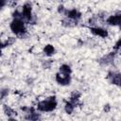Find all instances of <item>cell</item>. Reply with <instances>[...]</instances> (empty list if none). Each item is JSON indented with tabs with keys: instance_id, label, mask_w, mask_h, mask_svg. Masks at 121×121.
I'll return each mask as SVG.
<instances>
[{
	"instance_id": "1",
	"label": "cell",
	"mask_w": 121,
	"mask_h": 121,
	"mask_svg": "<svg viewBox=\"0 0 121 121\" xmlns=\"http://www.w3.org/2000/svg\"><path fill=\"white\" fill-rule=\"evenodd\" d=\"M56 107H57V101H56L55 96L48 97V98L39 102L37 105V109L41 112H51V111L55 110Z\"/></svg>"
},
{
	"instance_id": "2",
	"label": "cell",
	"mask_w": 121,
	"mask_h": 121,
	"mask_svg": "<svg viewBox=\"0 0 121 121\" xmlns=\"http://www.w3.org/2000/svg\"><path fill=\"white\" fill-rule=\"evenodd\" d=\"M10 29L16 35L23 34L24 32H26V27H25L24 21L22 19H15L14 18L12 20V22L10 23Z\"/></svg>"
},
{
	"instance_id": "3",
	"label": "cell",
	"mask_w": 121,
	"mask_h": 121,
	"mask_svg": "<svg viewBox=\"0 0 121 121\" xmlns=\"http://www.w3.org/2000/svg\"><path fill=\"white\" fill-rule=\"evenodd\" d=\"M31 16H32V13H31V5L26 3L23 6L22 8V12H21V18L22 20L24 21H28L30 22L31 20Z\"/></svg>"
},
{
	"instance_id": "4",
	"label": "cell",
	"mask_w": 121,
	"mask_h": 121,
	"mask_svg": "<svg viewBox=\"0 0 121 121\" xmlns=\"http://www.w3.org/2000/svg\"><path fill=\"white\" fill-rule=\"evenodd\" d=\"M56 81L60 85H68L71 82V76L70 75H64L61 73H58L56 75Z\"/></svg>"
},
{
	"instance_id": "5",
	"label": "cell",
	"mask_w": 121,
	"mask_h": 121,
	"mask_svg": "<svg viewBox=\"0 0 121 121\" xmlns=\"http://www.w3.org/2000/svg\"><path fill=\"white\" fill-rule=\"evenodd\" d=\"M120 22H121V15L118 13V14H113V15H111L108 17L107 19V23L110 25V26H117L120 25Z\"/></svg>"
},
{
	"instance_id": "6",
	"label": "cell",
	"mask_w": 121,
	"mask_h": 121,
	"mask_svg": "<svg viewBox=\"0 0 121 121\" xmlns=\"http://www.w3.org/2000/svg\"><path fill=\"white\" fill-rule=\"evenodd\" d=\"M91 31L93 34H95V36H99L102 38H106L108 36V31L100 26H95V27H91Z\"/></svg>"
},
{
	"instance_id": "7",
	"label": "cell",
	"mask_w": 121,
	"mask_h": 121,
	"mask_svg": "<svg viewBox=\"0 0 121 121\" xmlns=\"http://www.w3.org/2000/svg\"><path fill=\"white\" fill-rule=\"evenodd\" d=\"M64 13H65V15H66L68 18L73 19V20H78V19H79L80 16H81V13H80L78 9H69V10H64Z\"/></svg>"
},
{
	"instance_id": "8",
	"label": "cell",
	"mask_w": 121,
	"mask_h": 121,
	"mask_svg": "<svg viewBox=\"0 0 121 121\" xmlns=\"http://www.w3.org/2000/svg\"><path fill=\"white\" fill-rule=\"evenodd\" d=\"M109 78H110V81L111 83L112 84H115L117 86L120 85V74L119 73H110L109 74Z\"/></svg>"
},
{
	"instance_id": "9",
	"label": "cell",
	"mask_w": 121,
	"mask_h": 121,
	"mask_svg": "<svg viewBox=\"0 0 121 121\" xmlns=\"http://www.w3.org/2000/svg\"><path fill=\"white\" fill-rule=\"evenodd\" d=\"M43 52H44V54L47 55V56H52L53 54H55V48H54L53 45H51V44H47V45L44 46V48H43Z\"/></svg>"
},
{
	"instance_id": "10",
	"label": "cell",
	"mask_w": 121,
	"mask_h": 121,
	"mask_svg": "<svg viewBox=\"0 0 121 121\" xmlns=\"http://www.w3.org/2000/svg\"><path fill=\"white\" fill-rule=\"evenodd\" d=\"M60 73L61 74H64V75H70L72 73V69L69 65L67 64H62L60 67Z\"/></svg>"
},
{
	"instance_id": "11",
	"label": "cell",
	"mask_w": 121,
	"mask_h": 121,
	"mask_svg": "<svg viewBox=\"0 0 121 121\" xmlns=\"http://www.w3.org/2000/svg\"><path fill=\"white\" fill-rule=\"evenodd\" d=\"M74 108H75V106L69 101V102H66V104H65V106H64V110H65V112L68 113V114H70V113H72V112L74 111Z\"/></svg>"
},
{
	"instance_id": "12",
	"label": "cell",
	"mask_w": 121,
	"mask_h": 121,
	"mask_svg": "<svg viewBox=\"0 0 121 121\" xmlns=\"http://www.w3.org/2000/svg\"><path fill=\"white\" fill-rule=\"evenodd\" d=\"M39 117H40V115L36 112H30L26 115V119L30 120V121H37L39 119Z\"/></svg>"
},
{
	"instance_id": "13",
	"label": "cell",
	"mask_w": 121,
	"mask_h": 121,
	"mask_svg": "<svg viewBox=\"0 0 121 121\" xmlns=\"http://www.w3.org/2000/svg\"><path fill=\"white\" fill-rule=\"evenodd\" d=\"M119 48H120V40H118V41L116 42L115 46L113 47V49H114L115 51H118V50H119Z\"/></svg>"
},
{
	"instance_id": "14",
	"label": "cell",
	"mask_w": 121,
	"mask_h": 121,
	"mask_svg": "<svg viewBox=\"0 0 121 121\" xmlns=\"http://www.w3.org/2000/svg\"><path fill=\"white\" fill-rule=\"evenodd\" d=\"M6 5V1H3V0H0V9H2V8Z\"/></svg>"
},
{
	"instance_id": "15",
	"label": "cell",
	"mask_w": 121,
	"mask_h": 121,
	"mask_svg": "<svg viewBox=\"0 0 121 121\" xmlns=\"http://www.w3.org/2000/svg\"><path fill=\"white\" fill-rule=\"evenodd\" d=\"M104 111H105V112H109V111H110V105H109V104L105 105V107H104Z\"/></svg>"
},
{
	"instance_id": "16",
	"label": "cell",
	"mask_w": 121,
	"mask_h": 121,
	"mask_svg": "<svg viewBox=\"0 0 121 121\" xmlns=\"http://www.w3.org/2000/svg\"><path fill=\"white\" fill-rule=\"evenodd\" d=\"M5 46V44L4 43H2V42L0 41V48H2V47H4Z\"/></svg>"
},
{
	"instance_id": "17",
	"label": "cell",
	"mask_w": 121,
	"mask_h": 121,
	"mask_svg": "<svg viewBox=\"0 0 121 121\" xmlns=\"http://www.w3.org/2000/svg\"><path fill=\"white\" fill-rule=\"evenodd\" d=\"M9 121H17V120H16L15 118H9Z\"/></svg>"
},
{
	"instance_id": "18",
	"label": "cell",
	"mask_w": 121,
	"mask_h": 121,
	"mask_svg": "<svg viewBox=\"0 0 121 121\" xmlns=\"http://www.w3.org/2000/svg\"><path fill=\"white\" fill-rule=\"evenodd\" d=\"M1 53H2V51H1V48H0V55H1Z\"/></svg>"
}]
</instances>
